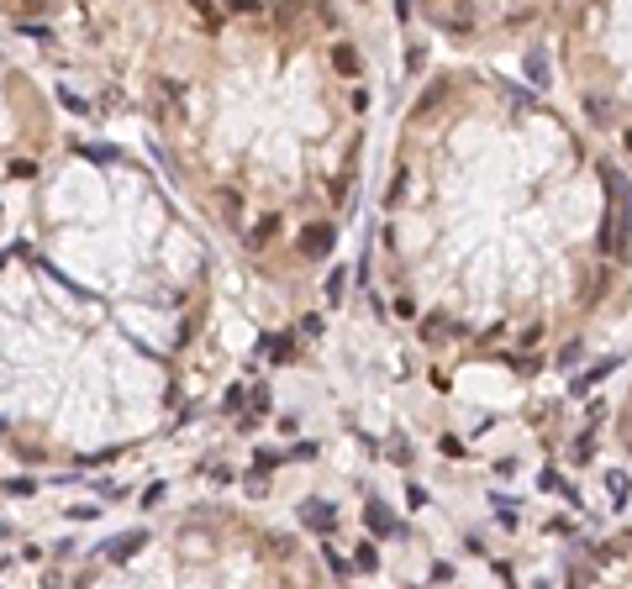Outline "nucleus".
I'll use <instances>...</instances> for the list:
<instances>
[{"instance_id":"nucleus-2","label":"nucleus","mask_w":632,"mask_h":589,"mask_svg":"<svg viewBox=\"0 0 632 589\" xmlns=\"http://www.w3.org/2000/svg\"><path fill=\"white\" fill-rule=\"evenodd\" d=\"M22 226L0 253V442L95 463L164 432L195 395L211 253L121 148L16 158Z\"/></svg>"},{"instance_id":"nucleus-1","label":"nucleus","mask_w":632,"mask_h":589,"mask_svg":"<svg viewBox=\"0 0 632 589\" xmlns=\"http://www.w3.org/2000/svg\"><path fill=\"white\" fill-rule=\"evenodd\" d=\"M385 269L432 347L532 363L627 294L632 189L537 95L448 69L395 137Z\"/></svg>"},{"instance_id":"nucleus-7","label":"nucleus","mask_w":632,"mask_h":589,"mask_svg":"<svg viewBox=\"0 0 632 589\" xmlns=\"http://www.w3.org/2000/svg\"><path fill=\"white\" fill-rule=\"evenodd\" d=\"M374 563H380V558H374V547H369V542H364V547H358V568H364V574H369V568H374Z\"/></svg>"},{"instance_id":"nucleus-4","label":"nucleus","mask_w":632,"mask_h":589,"mask_svg":"<svg viewBox=\"0 0 632 589\" xmlns=\"http://www.w3.org/2000/svg\"><path fill=\"white\" fill-rule=\"evenodd\" d=\"M95 553L74 589H322L290 531L222 505L179 510L158 531H132Z\"/></svg>"},{"instance_id":"nucleus-3","label":"nucleus","mask_w":632,"mask_h":589,"mask_svg":"<svg viewBox=\"0 0 632 589\" xmlns=\"http://www.w3.org/2000/svg\"><path fill=\"white\" fill-rule=\"evenodd\" d=\"M148 116L248 258L322 263L364 153V58L337 11H148Z\"/></svg>"},{"instance_id":"nucleus-6","label":"nucleus","mask_w":632,"mask_h":589,"mask_svg":"<svg viewBox=\"0 0 632 589\" xmlns=\"http://www.w3.org/2000/svg\"><path fill=\"white\" fill-rule=\"evenodd\" d=\"M306 521H311V526H322V531H332V510H327V505H306Z\"/></svg>"},{"instance_id":"nucleus-5","label":"nucleus","mask_w":632,"mask_h":589,"mask_svg":"<svg viewBox=\"0 0 632 589\" xmlns=\"http://www.w3.org/2000/svg\"><path fill=\"white\" fill-rule=\"evenodd\" d=\"M564 589H632V531H617V537L596 542L569 568Z\"/></svg>"}]
</instances>
